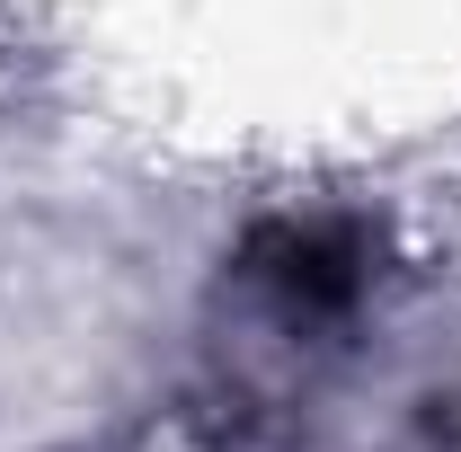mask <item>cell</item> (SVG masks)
Returning <instances> with one entry per match:
<instances>
[{"instance_id": "6da1fadb", "label": "cell", "mask_w": 461, "mask_h": 452, "mask_svg": "<svg viewBox=\"0 0 461 452\" xmlns=\"http://www.w3.org/2000/svg\"><path fill=\"white\" fill-rule=\"evenodd\" d=\"M258 276L285 293L293 311H346L364 284V249L346 231H267L258 240Z\"/></svg>"}]
</instances>
